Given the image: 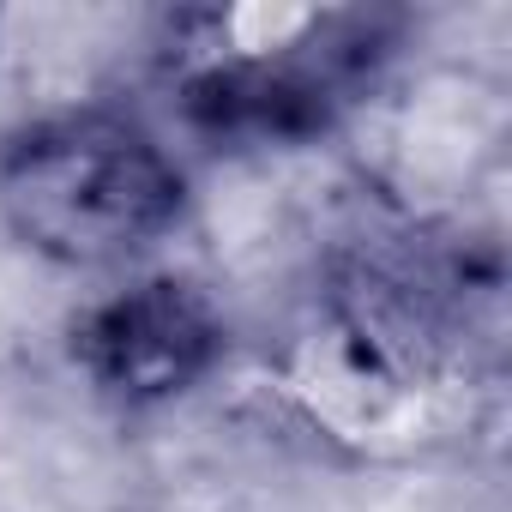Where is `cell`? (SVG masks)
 <instances>
[{
	"label": "cell",
	"mask_w": 512,
	"mask_h": 512,
	"mask_svg": "<svg viewBox=\"0 0 512 512\" xmlns=\"http://www.w3.org/2000/svg\"><path fill=\"white\" fill-rule=\"evenodd\" d=\"M193 217L175 145L121 103H73L0 139V223L55 272H139Z\"/></svg>",
	"instance_id": "2"
},
{
	"label": "cell",
	"mask_w": 512,
	"mask_h": 512,
	"mask_svg": "<svg viewBox=\"0 0 512 512\" xmlns=\"http://www.w3.org/2000/svg\"><path fill=\"white\" fill-rule=\"evenodd\" d=\"M374 7H199L157 43L169 115L217 151H296L344 127L398 49Z\"/></svg>",
	"instance_id": "1"
},
{
	"label": "cell",
	"mask_w": 512,
	"mask_h": 512,
	"mask_svg": "<svg viewBox=\"0 0 512 512\" xmlns=\"http://www.w3.org/2000/svg\"><path fill=\"white\" fill-rule=\"evenodd\" d=\"M235 332L223 302L175 266H139L67 320V362L121 416H151L229 368Z\"/></svg>",
	"instance_id": "3"
}]
</instances>
